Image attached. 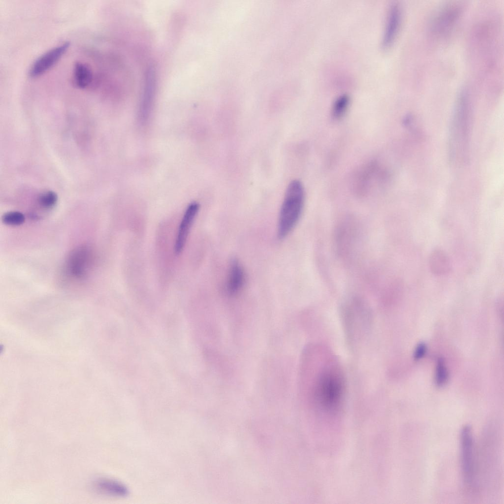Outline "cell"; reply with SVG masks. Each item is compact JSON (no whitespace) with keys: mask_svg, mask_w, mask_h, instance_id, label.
I'll return each instance as SVG.
<instances>
[{"mask_svg":"<svg viewBox=\"0 0 504 504\" xmlns=\"http://www.w3.org/2000/svg\"><path fill=\"white\" fill-rule=\"evenodd\" d=\"M199 209V205L196 202L191 203L187 208L181 221L175 243L174 251L176 254H180L183 250Z\"/></svg>","mask_w":504,"mask_h":504,"instance_id":"7","label":"cell"},{"mask_svg":"<svg viewBox=\"0 0 504 504\" xmlns=\"http://www.w3.org/2000/svg\"><path fill=\"white\" fill-rule=\"evenodd\" d=\"M469 112L467 92L462 90L457 100L449 138V155L454 162L463 160L465 157L468 143Z\"/></svg>","mask_w":504,"mask_h":504,"instance_id":"2","label":"cell"},{"mask_svg":"<svg viewBox=\"0 0 504 504\" xmlns=\"http://www.w3.org/2000/svg\"><path fill=\"white\" fill-rule=\"evenodd\" d=\"M429 267L431 272L436 276H443L451 270L450 260L446 253L442 250H433L429 258Z\"/></svg>","mask_w":504,"mask_h":504,"instance_id":"11","label":"cell"},{"mask_svg":"<svg viewBox=\"0 0 504 504\" xmlns=\"http://www.w3.org/2000/svg\"><path fill=\"white\" fill-rule=\"evenodd\" d=\"M245 282V274L243 267L236 259L233 260L229 266L227 274L226 289L230 294H235L243 287Z\"/></svg>","mask_w":504,"mask_h":504,"instance_id":"10","label":"cell"},{"mask_svg":"<svg viewBox=\"0 0 504 504\" xmlns=\"http://www.w3.org/2000/svg\"><path fill=\"white\" fill-rule=\"evenodd\" d=\"M2 222L11 226H18L22 224L25 221V217L22 213L18 211H10L3 215L1 218Z\"/></svg>","mask_w":504,"mask_h":504,"instance_id":"15","label":"cell"},{"mask_svg":"<svg viewBox=\"0 0 504 504\" xmlns=\"http://www.w3.org/2000/svg\"><path fill=\"white\" fill-rule=\"evenodd\" d=\"M92 253L86 246L79 247L69 254L66 263L67 272L71 277L83 279L87 275L92 263Z\"/></svg>","mask_w":504,"mask_h":504,"instance_id":"5","label":"cell"},{"mask_svg":"<svg viewBox=\"0 0 504 504\" xmlns=\"http://www.w3.org/2000/svg\"><path fill=\"white\" fill-rule=\"evenodd\" d=\"M349 102V97L346 94L339 96L335 101L332 110L333 117L336 119L341 118L345 114Z\"/></svg>","mask_w":504,"mask_h":504,"instance_id":"14","label":"cell"},{"mask_svg":"<svg viewBox=\"0 0 504 504\" xmlns=\"http://www.w3.org/2000/svg\"><path fill=\"white\" fill-rule=\"evenodd\" d=\"M461 458L462 473L464 480L471 484L473 480L474 471L473 440L472 428L464 426L461 430Z\"/></svg>","mask_w":504,"mask_h":504,"instance_id":"4","label":"cell"},{"mask_svg":"<svg viewBox=\"0 0 504 504\" xmlns=\"http://www.w3.org/2000/svg\"><path fill=\"white\" fill-rule=\"evenodd\" d=\"M58 200L57 194L52 191H47L41 194L38 199L39 205L45 209L53 207Z\"/></svg>","mask_w":504,"mask_h":504,"instance_id":"17","label":"cell"},{"mask_svg":"<svg viewBox=\"0 0 504 504\" xmlns=\"http://www.w3.org/2000/svg\"><path fill=\"white\" fill-rule=\"evenodd\" d=\"M448 379V372L443 360L440 358L438 360L435 374V383L438 386L444 385Z\"/></svg>","mask_w":504,"mask_h":504,"instance_id":"16","label":"cell"},{"mask_svg":"<svg viewBox=\"0 0 504 504\" xmlns=\"http://www.w3.org/2000/svg\"><path fill=\"white\" fill-rule=\"evenodd\" d=\"M401 12L400 6L396 3L392 4L389 9L385 30L382 39V46L388 47L393 43L400 24Z\"/></svg>","mask_w":504,"mask_h":504,"instance_id":"9","label":"cell"},{"mask_svg":"<svg viewBox=\"0 0 504 504\" xmlns=\"http://www.w3.org/2000/svg\"><path fill=\"white\" fill-rule=\"evenodd\" d=\"M315 368L313 388L315 399L323 408L335 409L342 402L345 379L339 364L332 357L321 361Z\"/></svg>","mask_w":504,"mask_h":504,"instance_id":"1","label":"cell"},{"mask_svg":"<svg viewBox=\"0 0 504 504\" xmlns=\"http://www.w3.org/2000/svg\"><path fill=\"white\" fill-rule=\"evenodd\" d=\"M69 46L66 42L57 46L39 57L32 66L29 75L32 77L41 75L56 64L64 54Z\"/></svg>","mask_w":504,"mask_h":504,"instance_id":"6","label":"cell"},{"mask_svg":"<svg viewBox=\"0 0 504 504\" xmlns=\"http://www.w3.org/2000/svg\"><path fill=\"white\" fill-rule=\"evenodd\" d=\"M427 346L424 343H420L417 345L414 351V357L415 359L418 360L422 358L426 352Z\"/></svg>","mask_w":504,"mask_h":504,"instance_id":"18","label":"cell"},{"mask_svg":"<svg viewBox=\"0 0 504 504\" xmlns=\"http://www.w3.org/2000/svg\"><path fill=\"white\" fill-rule=\"evenodd\" d=\"M94 485L96 491L109 496L124 497L128 492L123 484L110 479H100L96 481Z\"/></svg>","mask_w":504,"mask_h":504,"instance_id":"12","label":"cell"},{"mask_svg":"<svg viewBox=\"0 0 504 504\" xmlns=\"http://www.w3.org/2000/svg\"><path fill=\"white\" fill-rule=\"evenodd\" d=\"M304 202V190L300 181L294 180L288 186L281 206L278 227L280 238L293 229L301 216Z\"/></svg>","mask_w":504,"mask_h":504,"instance_id":"3","label":"cell"},{"mask_svg":"<svg viewBox=\"0 0 504 504\" xmlns=\"http://www.w3.org/2000/svg\"><path fill=\"white\" fill-rule=\"evenodd\" d=\"M73 82L80 89L88 87L92 82L93 73L90 68L86 64L78 62L75 63L73 73Z\"/></svg>","mask_w":504,"mask_h":504,"instance_id":"13","label":"cell"},{"mask_svg":"<svg viewBox=\"0 0 504 504\" xmlns=\"http://www.w3.org/2000/svg\"><path fill=\"white\" fill-rule=\"evenodd\" d=\"M154 68L149 67L145 76L144 87L141 98L140 115L142 121H145L150 113L154 99L156 77Z\"/></svg>","mask_w":504,"mask_h":504,"instance_id":"8","label":"cell"}]
</instances>
